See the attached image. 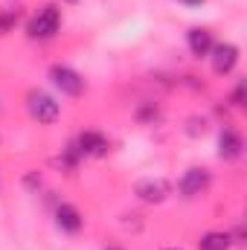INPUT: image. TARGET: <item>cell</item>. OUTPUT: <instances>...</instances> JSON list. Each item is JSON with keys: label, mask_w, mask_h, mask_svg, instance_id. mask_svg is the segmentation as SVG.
I'll return each mask as SVG.
<instances>
[{"label": "cell", "mask_w": 247, "mask_h": 250, "mask_svg": "<svg viewBox=\"0 0 247 250\" xmlns=\"http://www.w3.org/2000/svg\"><path fill=\"white\" fill-rule=\"evenodd\" d=\"M59 29H62V9H59L56 3L41 6V9L29 18V23H26V35H29L32 41H50V38L59 35Z\"/></svg>", "instance_id": "1"}, {"label": "cell", "mask_w": 247, "mask_h": 250, "mask_svg": "<svg viewBox=\"0 0 247 250\" xmlns=\"http://www.w3.org/2000/svg\"><path fill=\"white\" fill-rule=\"evenodd\" d=\"M26 111L38 125H53L62 117V105L56 102V96H50L47 90H38V87H32L26 93Z\"/></svg>", "instance_id": "2"}, {"label": "cell", "mask_w": 247, "mask_h": 250, "mask_svg": "<svg viewBox=\"0 0 247 250\" xmlns=\"http://www.w3.org/2000/svg\"><path fill=\"white\" fill-rule=\"evenodd\" d=\"M47 76H50V82L62 90L64 96H82V93L87 90L84 76H82L79 70H73L70 64H50Z\"/></svg>", "instance_id": "3"}, {"label": "cell", "mask_w": 247, "mask_h": 250, "mask_svg": "<svg viewBox=\"0 0 247 250\" xmlns=\"http://www.w3.org/2000/svg\"><path fill=\"white\" fill-rule=\"evenodd\" d=\"M209 184H212V175L206 169L189 166L184 172V178H181V184H178V192H181V198H186V201H195L198 195H204L209 189Z\"/></svg>", "instance_id": "4"}, {"label": "cell", "mask_w": 247, "mask_h": 250, "mask_svg": "<svg viewBox=\"0 0 247 250\" xmlns=\"http://www.w3.org/2000/svg\"><path fill=\"white\" fill-rule=\"evenodd\" d=\"M209 64H212V73L215 76H230L239 64V47L230 44V41H221V44H212L209 50Z\"/></svg>", "instance_id": "5"}, {"label": "cell", "mask_w": 247, "mask_h": 250, "mask_svg": "<svg viewBox=\"0 0 247 250\" xmlns=\"http://www.w3.org/2000/svg\"><path fill=\"white\" fill-rule=\"evenodd\" d=\"M134 195L143 201V204H163L169 195H172V184L166 178H143L137 187H134Z\"/></svg>", "instance_id": "6"}, {"label": "cell", "mask_w": 247, "mask_h": 250, "mask_svg": "<svg viewBox=\"0 0 247 250\" xmlns=\"http://www.w3.org/2000/svg\"><path fill=\"white\" fill-rule=\"evenodd\" d=\"M73 146H76V151L82 157H105L108 148H111V143H108V137L102 131H82Z\"/></svg>", "instance_id": "7"}, {"label": "cell", "mask_w": 247, "mask_h": 250, "mask_svg": "<svg viewBox=\"0 0 247 250\" xmlns=\"http://www.w3.org/2000/svg\"><path fill=\"white\" fill-rule=\"evenodd\" d=\"M245 154V140H242V134L236 131V128H221V134H218V157L221 160H227V163H233V160H239Z\"/></svg>", "instance_id": "8"}, {"label": "cell", "mask_w": 247, "mask_h": 250, "mask_svg": "<svg viewBox=\"0 0 247 250\" xmlns=\"http://www.w3.org/2000/svg\"><path fill=\"white\" fill-rule=\"evenodd\" d=\"M56 227H59L62 233H79V230L84 227V215L79 212V207L62 201V204L56 207Z\"/></svg>", "instance_id": "9"}, {"label": "cell", "mask_w": 247, "mask_h": 250, "mask_svg": "<svg viewBox=\"0 0 247 250\" xmlns=\"http://www.w3.org/2000/svg\"><path fill=\"white\" fill-rule=\"evenodd\" d=\"M212 32L206 29V26H192L189 32H186V47H189V53L195 56V59H206L209 56V50H212Z\"/></svg>", "instance_id": "10"}, {"label": "cell", "mask_w": 247, "mask_h": 250, "mask_svg": "<svg viewBox=\"0 0 247 250\" xmlns=\"http://www.w3.org/2000/svg\"><path fill=\"white\" fill-rule=\"evenodd\" d=\"M233 248V236L227 230H209L198 239V250H230Z\"/></svg>", "instance_id": "11"}, {"label": "cell", "mask_w": 247, "mask_h": 250, "mask_svg": "<svg viewBox=\"0 0 247 250\" xmlns=\"http://www.w3.org/2000/svg\"><path fill=\"white\" fill-rule=\"evenodd\" d=\"M15 23H18V12H12V9L0 12V35H9L15 29Z\"/></svg>", "instance_id": "12"}, {"label": "cell", "mask_w": 247, "mask_h": 250, "mask_svg": "<svg viewBox=\"0 0 247 250\" xmlns=\"http://www.w3.org/2000/svg\"><path fill=\"white\" fill-rule=\"evenodd\" d=\"M230 105H233V108H245V82H239V84L233 87V93H230Z\"/></svg>", "instance_id": "13"}, {"label": "cell", "mask_w": 247, "mask_h": 250, "mask_svg": "<svg viewBox=\"0 0 247 250\" xmlns=\"http://www.w3.org/2000/svg\"><path fill=\"white\" fill-rule=\"evenodd\" d=\"M204 131H206V120H198V117L189 120V128H186L189 137H198V134H204Z\"/></svg>", "instance_id": "14"}, {"label": "cell", "mask_w": 247, "mask_h": 250, "mask_svg": "<svg viewBox=\"0 0 247 250\" xmlns=\"http://www.w3.org/2000/svg\"><path fill=\"white\" fill-rule=\"evenodd\" d=\"M137 120H140V123H154V120H157V108H151V105L140 108V111H137Z\"/></svg>", "instance_id": "15"}, {"label": "cell", "mask_w": 247, "mask_h": 250, "mask_svg": "<svg viewBox=\"0 0 247 250\" xmlns=\"http://www.w3.org/2000/svg\"><path fill=\"white\" fill-rule=\"evenodd\" d=\"M23 187L32 189V192L41 189V175H38V172H26V175H23Z\"/></svg>", "instance_id": "16"}, {"label": "cell", "mask_w": 247, "mask_h": 250, "mask_svg": "<svg viewBox=\"0 0 247 250\" xmlns=\"http://www.w3.org/2000/svg\"><path fill=\"white\" fill-rule=\"evenodd\" d=\"M178 3H184L186 9H198V6H204L206 0H178Z\"/></svg>", "instance_id": "17"}, {"label": "cell", "mask_w": 247, "mask_h": 250, "mask_svg": "<svg viewBox=\"0 0 247 250\" xmlns=\"http://www.w3.org/2000/svg\"><path fill=\"white\" fill-rule=\"evenodd\" d=\"M64 3H70V6H76V3H82V0H64Z\"/></svg>", "instance_id": "18"}, {"label": "cell", "mask_w": 247, "mask_h": 250, "mask_svg": "<svg viewBox=\"0 0 247 250\" xmlns=\"http://www.w3.org/2000/svg\"><path fill=\"white\" fill-rule=\"evenodd\" d=\"M163 250H184V248H163Z\"/></svg>", "instance_id": "19"}, {"label": "cell", "mask_w": 247, "mask_h": 250, "mask_svg": "<svg viewBox=\"0 0 247 250\" xmlns=\"http://www.w3.org/2000/svg\"><path fill=\"white\" fill-rule=\"evenodd\" d=\"M105 250H123V248H105Z\"/></svg>", "instance_id": "20"}]
</instances>
